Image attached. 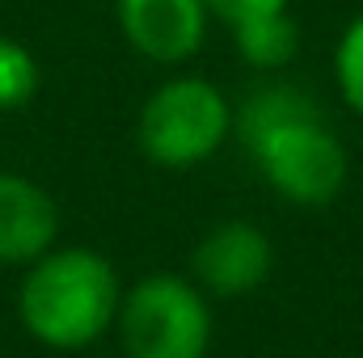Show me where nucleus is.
<instances>
[{
	"mask_svg": "<svg viewBox=\"0 0 363 358\" xmlns=\"http://www.w3.org/2000/svg\"><path fill=\"white\" fill-rule=\"evenodd\" d=\"M118 299H123L118 274L97 249L51 245L21 274L17 316L38 346L77 354L114 329Z\"/></svg>",
	"mask_w": 363,
	"mask_h": 358,
	"instance_id": "nucleus-2",
	"label": "nucleus"
},
{
	"mask_svg": "<svg viewBox=\"0 0 363 358\" xmlns=\"http://www.w3.org/2000/svg\"><path fill=\"white\" fill-rule=\"evenodd\" d=\"M207 4V13H216L220 21H228V25H237V21H245V17H258V13H279V8H287V0H203Z\"/></svg>",
	"mask_w": 363,
	"mask_h": 358,
	"instance_id": "nucleus-11",
	"label": "nucleus"
},
{
	"mask_svg": "<svg viewBox=\"0 0 363 358\" xmlns=\"http://www.w3.org/2000/svg\"><path fill=\"white\" fill-rule=\"evenodd\" d=\"M38 93V59L26 42L0 34V114H13L30 105Z\"/></svg>",
	"mask_w": 363,
	"mask_h": 358,
	"instance_id": "nucleus-9",
	"label": "nucleus"
},
{
	"mask_svg": "<svg viewBox=\"0 0 363 358\" xmlns=\"http://www.w3.org/2000/svg\"><path fill=\"white\" fill-rule=\"evenodd\" d=\"M237 30V51L245 64L262 68V72H274V68H287L300 51V30L291 21L287 8L279 13H258V17H245L233 25Z\"/></svg>",
	"mask_w": 363,
	"mask_h": 358,
	"instance_id": "nucleus-8",
	"label": "nucleus"
},
{
	"mask_svg": "<svg viewBox=\"0 0 363 358\" xmlns=\"http://www.w3.org/2000/svg\"><path fill=\"white\" fill-rule=\"evenodd\" d=\"M271 266H274L271 236L258 224H245V219L216 224L190 258L194 282L211 295H224V299L258 291L271 278Z\"/></svg>",
	"mask_w": 363,
	"mask_h": 358,
	"instance_id": "nucleus-5",
	"label": "nucleus"
},
{
	"mask_svg": "<svg viewBox=\"0 0 363 358\" xmlns=\"http://www.w3.org/2000/svg\"><path fill=\"white\" fill-rule=\"evenodd\" d=\"M123 38L152 64H182L207 38L203 0H114Z\"/></svg>",
	"mask_w": 363,
	"mask_h": 358,
	"instance_id": "nucleus-6",
	"label": "nucleus"
},
{
	"mask_svg": "<svg viewBox=\"0 0 363 358\" xmlns=\"http://www.w3.org/2000/svg\"><path fill=\"white\" fill-rule=\"evenodd\" d=\"M233 131L228 97L203 76H174L140 110V148L161 169L203 165Z\"/></svg>",
	"mask_w": 363,
	"mask_h": 358,
	"instance_id": "nucleus-4",
	"label": "nucleus"
},
{
	"mask_svg": "<svg viewBox=\"0 0 363 358\" xmlns=\"http://www.w3.org/2000/svg\"><path fill=\"white\" fill-rule=\"evenodd\" d=\"M114 329L127 358H207L211 308L199 282L157 270L123 291Z\"/></svg>",
	"mask_w": 363,
	"mask_h": 358,
	"instance_id": "nucleus-3",
	"label": "nucleus"
},
{
	"mask_svg": "<svg viewBox=\"0 0 363 358\" xmlns=\"http://www.w3.org/2000/svg\"><path fill=\"white\" fill-rule=\"evenodd\" d=\"M60 236L55 198L26 173L0 169V266H30Z\"/></svg>",
	"mask_w": 363,
	"mask_h": 358,
	"instance_id": "nucleus-7",
	"label": "nucleus"
},
{
	"mask_svg": "<svg viewBox=\"0 0 363 358\" xmlns=\"http://www.w3.org/2000/svg\"><path fill=\"white\" fill-rule=\"evenodd\" d=\"M334 76H338V89L342 101L363 114V13L342 30L338 38V51H334Z\"/></svg>",
	"mask_w": 363,
	"mask_h": 358,
	"instance_id": "nucleus-10",
	"label": "nucleus"
},
{
	"mask_svg": "<svg viewBox=\"0 0 363 358\" xmlns=\"http://www.w3.org/2000/svg\"><path fill=\"white\" fill-rule=\"evenodd\" d=\"M241 131L262 181L291 207H325L347 181V152L325 127L321 105L296 85H262L245 97Z\"/></svg>",
	"mask_w": 363,
	"mask_h": 358,
	"instance_id": "nucleus-1",
	"label": "nucleus"
}]
</instances>
